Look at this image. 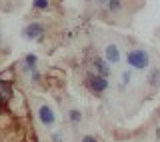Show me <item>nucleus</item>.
Masks as SVG:
<instances>
[{
    "label": "nucleus",
    "mask_w": 160,
    "mask_h": 142,
    "mask_svg": "<svg viewBox=\"0 0 160 142\" xmlns=\"http://www.w3.org/2000/svg\"><path fill=\"white\" fill-rule=\"evenodd\" d=\"M124 62H126V66L130 70H134V72H148L150 68H152V56H150V52L146 48H130L126 54H124Z\"/></svg>",
    "instance_id": "f257e3e1"
},
{
    "label": "nucleus",
    "mask_w": 160,
    "mask_h": 142,
    "mask_svg": "<svg viewBox=\"0 0 160 142\" xmlns=\"http://www.w3.org/2000/svg\"><path fill=\"white\" fill-rule=\"evenodd\" d=\"M84 86H86V90L90 94L94 96H104L110 90V80L104 78V76L100 74H94V72H88L86 78H84Z\"/></svg>",
    "instance_id": "f03ea898"
},
{
    "label": "nucleus",
    "mask_w": 160,
    "mask_h": 142,
    "mask_svg": "<svg viewBox=\"0 0 160 142\" xmlns=\"http://www.w3.org/2000/svg\"><path fill=\"white\" fill-rule=\"evenodd\" d=\"M36 118L38 122L44 126V128H54L58 122V114L56 110L52 108V104L44 102V100H38L36 102Z\"/></svg>",
    "instance_id": "7ed1b4c3"
},
{
    "label": "nucleus",
    "mask_w": 160,
    "mask_h": 142,
    "mask_svg": "<svg viewBox=\"0 0 160 142\" xmlns=\"http://www.w3.org/2000/svg\"><path fill=\"white\" fill-rule=\"evenodd\" d=\"M44 24L42 22H30L26 26L22 28V38L26 40V42H38V40H42L44 36Z\"/></svg>",
    "instance_id": "20e7f679"
},
{
    "label": "nucleus",
    "mask_w": 160,
    "mask_h": 142,
    "mask_svg": "<svg viewBox=\"0 0 160 142\" xmlns=\"http://www.w3.org/2000/svg\"><path fill=\"white\" fill-rule=\"evenodd\" d=\"M102 52H104V58H106V62L110 66H118L124 60V54H122V50H120V46L116 42H106Z\"/></svg>",
    "instance_id": "39448f33"
},
{
    "label": "nucleus",
    "mask_w": 160,
    "mask_h": 142,
    "mask_svg": "<svg viewBox=\"0 0 160 142\" xmlns=\"http://www.w3.org/2000/svg\"><path fill=\"white\" fill-rule=\"evenodd\" d=\"M90 64H92V72L94 74H100V76H104V78H108V76L112 74V66L106 62L104 56H94Z\"/></svg>",
    "instance_id": "423d86ee"
},
{
    "label": "nucleus",
    "mask_w": 160,
    "mask_h": 142,
    "mask_svg": "<svg viewBox=\"0 0 160 142\" xmlns=\"http://www.w3.org/2000/svg\"><path fill=\"white\" fill-rule=\"evenodd\" d=\"M132 84H134V70H130V68L122 70V72L118 74V90L122 94H126Z\"/></svg>",
    "instance_id": "0eeeda50"
},
{
    "label": "nucleus",
    "mask_w": 160,
    "mask_h": 142,
    "mask_svg": "<svg viewBox=\"0 0 160 142\" xmlns=\"http://www.w3.org/2000/svg\"><path fill=\"white\" fill-rule=\"evenodd\" d=\"M146 84H148V88H152V90L160 88V66H152L146 72Z\"/></svg>",
    "instance_id": "6e6552de"
},
{
    "label": "nucleus",
    "mask_w": 160,
    "mask_h": 142,
    "mask_svg": "<svg viewBox=\"0 0 160 142\" xmlns=\"http://www.w3.org/2000/svg\"><path fill=\"white\" fill-rule=\"evenodd\" d=\"M20 66H22V70L26 74L38 70V56H36V54H26V56L22 58V62H20Z\"/></svg>",
    "instance_id": "1a4fd4ad"
},
{
    "label": "nucleus",
    "mask_w": 160,
    "mask_h": 142,
    "mask_svg": "<svg viewBox=\"0 0 160 142\" xmlns=\"http://www.w3.org/2000/svg\"><path fill=\"white\" fill-rule=\"evenodd\" d=\"M68 122L74 126V128H78V126H82L84 122V114H82V110L80 108H68Z\"/></svg>",
    "instance_id": "9d476101"
},
{
    "label": "nucleus",
    "mask_w": 160,
    "mask_h": 142,
    "mask_svg": "<svg viewBox=\"0 0 160 142\" xmlns=\"http://www.w3.org/2000/svg\"><path fill=\"white\" fill-rule=\"evenodd\" d=\"M122 8H124L122 0H108V4H106V10H108V12H112V14L122 12Z\"/></svg>",
    "instance_id": "9b49d317"
},
{
    "label": "nucleus",
    "mask_w": 160,
    "mask_h": 142,
    "mask_svg": "<svg viewBox=\"0 0 160 142\" xmlns=\"http://www.w3.org/2000/svg\"><path fill=\"white\" fill-rule=\"evenodd\" d=\"M32 8L38 10V12H44V10L50 8V0H32Z\"/></svg>",
    "instance_id": "f8f14e48"
},
{
    "label": "nucleus",
    "mask_w": 160,
    "mask_h": 142,
    "mask_svg": "<svg viewBox=\"0 0 160 142\" xmlns=\"http://www.w3.org/2000/svg\"><path fill=\"white\" fill-rule=\"evenodd\" d=\"M50 142H64V132L62 130H54L50 134Z\"/></svg>",
    "instance_id": "ddd939ff"
},
{
    "label": "nucleus",
    "mask_w": 160,
    "mask_h": 142,
    "mask_svg": "<svg viewBox=\"0 0 160 142\" xmlns=\"http://www.w3.org/2000/svg\"><path fill=\"white\" fill-rule=\"evenodd\" d=\"M80 142H98V138L94 134H84L82 138H80Z\"/></svg>",
    "instance_id": "4468645a"
},
{
    "label": "nucleus",
    "mask_w": 160,
    "mask_h": 142,
    "mask_svg": "<svg viewBox=\"0 0 160 142\" xmlns=\"http://www.w3.org/2000/svg\"><path fill=\"white\" fill-rule=\"evenodd\" d=\"M28 76H30V80H32V82H38V80H40V72H38V70H34V72H30Z\"/></svg>",
    "instance_id": "2eb2a0df"
},
{
    "label": "nucleus",
    "mask_w": 160,
    "mask_h": 142,
    "mask_svg": "<svg viewBox=\"0 0 160 142\" xmlns=\"http://www.w3.org/2000/svg\"><path fill=\"white\" fill-rule=\"evenodd\" d=\"M94 4H98V6H104L106 8V4H108V0H92Z\"/></svg>",
    "instance_id": "dca6fc26"
},
{
    "label": "nucleus",
    "mask_w": 160,
    "mask_h": 142,
    "mask_svg": "<svg viewBox=\"0 0 160 142\" xmlns=\"http://www.w3.org/2000/svg\"><path fill=\"white\" fill-rule=\"evenodd\" d=\"M156 128H160V112H158V124H156Z\"/></svg>",
    "instance_id": "f3484780"
}]
</instances>
